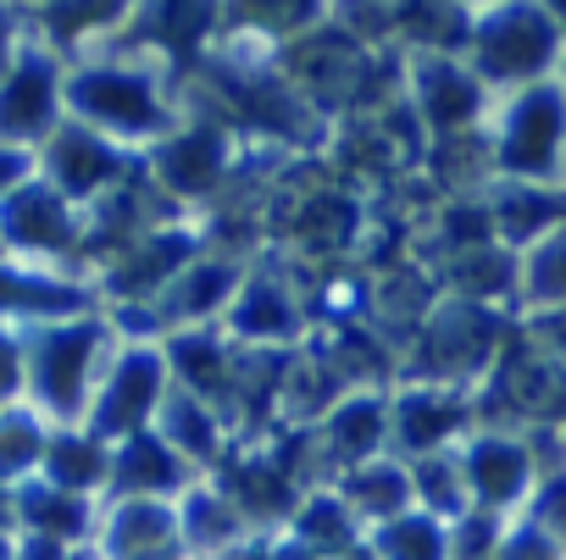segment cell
<instances>
[{
  "mask_svg": "<svg viewBox=\"0 0 566 560\" xmlns=\"http://www.w3.org/2000/svg\"><path fill=\"white\" fill-rule=\"evenodd\" d=\"M84 244H90L84 211L62 200L45 178H23L7 189V261L67 266Z\"/></svg>",
  "mask_w": 566,
  "mask_h": 560,
  "instance_id": "cell-13",
  "label": "cell"
},
{
  "mask_svg": "<svg viewBox=\"0 0 566 560\" xmlns=\"http://www.w3.org/2000/svg\"><path fill=\"white\" fill-rule=\"evenodd\" d=\"M467 62L489 89H533L560 78L566 40L555 7H483L467 29Z\"/></svg>",
  "mask_w": 566,
  "mask_h": 560,
  "instance_id": "cell-4",
  "label": "cell"
},
{
  "mask_svg": "<svg viewBox=\"0 0 566 560\" xmlns=\"http://www.w3.org/2000/svg\"><path fill=\"white\" fill-rule=\"evenodd\" d=\"M411 477H417V505H422V510H433L439 521H450V527H455L461 516H472V510H478V505H472V488H467V477H461L455 450L411 461Z\"/></svg>",
  "mask_w": 566,
  "mask_h": 560,
  "instance_id": "cell-27",
  "label": "cell"
},
{
  "mask_svg": "<svg viewBox=\"0 0 566 560\" xmlns=\"http://www.w3.org/2000/svg\"><path fill=\"white\" fill-rule=\"evenodd\" d=\"M522 317L538 311H566V222L555 233H544L533 250H522V295H516Z\"/></svg>",
  "mask_w": 566,
  "mask_h": 560,
  "instance_id": "cell-25",
  "label": "cell"
},
{
  "mask_svg": "<svg viewBox=\"0 0 566 560\" xmlns=\"http://www.w3.org/2000/svg\"><path fill=\"white\" fill-rule=\"evenodd\" d=\"M389 411H395V455H400V461H422V455L461 450V439L483 427L478 394L444 389V383H411V378H406V383L389 394Z\"/></svg>",
  "mask_w": 566,
  "mask_h": 560,
  "instance_id": "cell-14",
  "label": "cell"
},
{
  "mask_svg": "<svg viewBox=\"0 0 566 560\" xmlns=\"http://www.w3.org/2000/svg\"><path fill=\"white\" fill-rule=\"evenodd\" d=\"M112 461H117V444L95 439L90 427H56L51 450H45V466L40 477L56 483L62 494H78V499H95L112 488Z\"/></svg>",
  "mask_w": 566,
  "mask_h": 560,
  "instance_id": "cell-23",
  "label": "cell"
},
{
  "mask_svg": "<svg viewBox=\"0 0 566 560\" xmlns=\"http://www.w3.org/2000/svg\"><path fill=\"white\" fill-rule=\"evenodd\" d=\"M560 84H566V62H560Z\"/></svg>",
  "mask_w": 566,
  "mask_h": 560,
  "instance_id": "cell-33",
  "label": "cell"
},
{
  "mask_svg": "<svg viewBox=\"0 0 566 560\" xmlns=\"http://www.w3.org/2000/svg\"><path fill=\"white\" fill-rule=\"evenodd\" d=\"M117 350L123 339L106 311L51 328H7V405H34L51 427H84Z\"/></svg>",
  "mask_w": 566,
  "mask_h": 560,
  "instance_id": "cell-1",
  "label": "cell"
},
{
  "mask_svg": "<svg viewBox=\"0 0 566 560\" xmlns=\"http://www.w3.org/2000/svg\"><path fill=\"white\" fill-rule=\"evenodd\" d=\"M334 488L345 494V505L361 516L367 532H378V527L417 510V477H411V461H400V455H378V461L345 472Z\"/></svg>",
  "mask_w": 566,
  "mask_h": 560,
  "instance_id": "cell-22",
  "label": "cell"
},
{
  "mask_svg": "<svg viewBox=\"0 0 566 560\" xmlns=\"http://www.w3.org/2000/svg\"><path fill=\"white\" fill-rule=\"evenodd\" d=\"M489 139H494L500 183L560 189V172H566V84L549 78V84L505 95L494 106Z\"/></svg>",
  "mask_w": 566,
  "mask_h": 560,
  "instance_id": "cell-5",
  "label": "cell"
},
{
  "mask_svg": "<svg viewBox=\"0 0 566 560\" xmlns=\"http://www.w3.org/2000/svg\"><path fill=\"white\" fill-rule=\"evenodd\" d=\"M172 361H167V345H123L95 405H90V433L106 439V444H123L134 433H150L167 394H172Z\"/></svg>",
  "mask_w": 566,
  "mask_h": 560,
  "instance_id": "cell-9",
  "label": "cell"
},
{
  "mask_svg": "<svg viewBox=\"0 0 566 560\" xmlns=\"http://www.w3.org/2000/svg\"><path fill=\"white\" fill-rule=\"evenodd\" d=\"M244 277H250V266H244V261H233V255H222V250H206L189 272H178V277H172L167 295L156 300V311H161L167 334L222 323V317H228V306H233V300H239V289H244Z\"/></svg>",
  "mask_w": 566,
  "mask_h": 560,
  "instance_id": "cell-18",
  "label": "cell"
},
{
  "mask_svg": "<svg viewBox=\"0 0 566 560\" xmlns=\"http://www.w3.org/2000/svg\"><path fill=\"white\" fill-rule=\"evenodd\" d=\"M156 433L200 472V477H217L222 466H228V455H233V444H228V416L211 405V400H200V394H189V389H172L167 394V405H161V416H156Z\"/></svg>",
  "mask_w": 566,
  "mask_h": 560,
  "instance_id": "cell-21",
  "label": "cell"
},
{
  "mask_svg": "<svg viewBox=\"0 0 566 560\" xmlns=\"http://www.w3.org/2000/svg\"><path fill=\"white\" fill-rule=\"evenodd\" d=\"M139 161H145V156L112 145L106 134H95V128H84V123H73V117L40 145V178H45L62 200H73L78 211H95L106 194H117V189L139 172Z\"/></svg>",
  "mask_w": 566,
  "mask_h": 560,
  "instance_id": "cell-11",
  "label": "cell"
},
{
  "mask_svg": "<svg viewBox=\"0 0 566 560\" xmlns=\"http://www.w3.org/2000/svg\"><path fill=\"white\" fill-rule=\"evenodd\" d=\"M494 560H566V549L533 521V516H516L500 538V554Z\"/></svg>",
  "mask_w": 566,
  "mask_h": 560,
  "instance_id": "cell-29",
  "label": "cell"
},
{
  "mask_svg": "<svg viewBox=\"0 0 566 560\" xmlns=\"http://www.w3.org/2000/svg\"><path fill=\"white\" fill-rule=\"evenodd\" d=\"M67 73H73V62L45 34L12 45V56H7V95H0L7 150H40L67 123Z\"/></svg>",
  "mask_w": 566,
  "mask_h": 560,
  "instance_id": "cell-6",
  "label": "cell"
},
{
  "mask_svg": "<svg viewBox=\"0 0 566 560\" xmlns=\"http://www.w3.org/2000/svg\"><path fill=\"white\" fill-rule=\"evenodd\" d=\"M461 461V477L472 488V505L478 510H494V516H522L544 483V461L533 450V433L522 427H478L461 439L455 450Z\"/></svg>",
  "mask_w": 566,
  "mask_h": 560,
  "instance_id": "cell-10",
  "label": "cell"
},
{
  "mask_svg": "<svg viewBox=\"0 0 566 560\" xmlns=\"http://www.w3.org/2000/svg\"><path fill=\"white\" fill-rule=\"evenodd\" d=\"M51 439H56V427L34 405H7V488L40 477Z\"/></svg>",
  "mask_w": 566,
  "mask_h": 560,
  "instance_id": "cell-28",
  "label": "cell"
},
{
  "mask_svg": "<svg viewBox=\"0 0 566 560\" xmlns=\"http://www.w3.org/2000/svg\"><path fill=\"white\" fill-rule=\"evenodd\" d=\"M195 483H206V477L150 427V433H134L117 444L106 505H117V499H184Z\"/></svg>",
  "mask_w": 566,
  "mask_h": 560,
  "instance_id": "cell-20",
  "label": "cell"
},
{
  "mask_svg": "<svg viewBox=\"0 0 566 560\" xmlns=\"http://www.w3.org/2000/svg\"><path fill=\"white\" fill-rule=\"evenodd\" d=\"M95 549L106 560H189L178 499H117V505H106Z\"/></svg>",
  "mask_w": 566,
  "mask_h": 560,
  "instance_id": "cell-17",
  "label": "cell"
},
{
  "mask_svg": "<svg viewBox=\"0 0 566 560\" xmlns=\"http://www.w3.org/2000/svg\"><path fill=\"white\" fill-rule=\"evenodd\" d=\"M283 538L306 543L317 560H339V554H350V549H361V543H367V527H361V516L345 505V494L328 483V488H312V494H306V505H301L295 527L283 532Z\"/></svg>",
  "mask_w": 566,
  "mask_h": 560,
  "instance_id": "cell-24",
  "label": "cell"
},
{
  "mask_svg": "<svg viewBox=\"0 0 566 560\" xmlns=\"http://www.w3.org/2000/svg\"><path fill=\"white\" fill-rule=\"evenodd\" d=\"M339 560H378V549H373V543H361V549H350V554H339Z\"/></svg>",
  "mask_w": 566,
  "mask_h": 560,
  "instance_id": "cell-32",
  "label": "cell"
},
{
  "mask_svg": "<svg viewBox=\"0 0 566 560\" xmlns=\"http://www.w3.org/2000/svg\"><path fill=\"white\" fill-rule=\"evenodd\" d=\"M400 95L417 112V128L439 139H461L478 134V123L489 117V84L472 73L467 56H444V51H406L400 56Z\"/></svg>",
  "mask_w": 566,
  "mask_h": 560,
  "instance_id": "cell-7",
  "label": "cell"
},
{
  "mask_svg": "<svg viewBox=\"0 0 566 560\" xmlns=\"http://www.w3.org/2000/svg\"><path fill=\"white\" fill-rule=\"evenodd\" d=\"M67 117L106 134L112 145L145 156L156 150L172 128H178V112L161 89V73L134 62V56H117V51H90V56H73V73H67Z\"/></svg>",
  "mask_w": 566,
  "mask_h": 560,
  "instance_id": "cell-2",
  "label": "cell"
},
{
  "mask_svg": "<svg viewBox=\"0 0 566 560\" xmlns=\"http://www.w3.org/2000/svg\"><path fill=\"white\" fill-rule=\"evenodd\" d=\"M101 516L106 510H95V499L62 494L45 477H29V483L7 488V532H23V538H51V543L78 549V543H95Z\"/></svg>",
  "mask_w": 566,
  "mask_h": 560,
  "instance_id": "cell-19",
  "label": "cell"
},
{
  "mask_svg": "<svg viewBox=\"0 0 566 560\" xmlns=\"http://www.w3.org/2000/svg\"><path fill=\"white\" fill-rule=\"evenodd\" d=\"M239 167V139L222 123H178L156 150H145V178L167 205H206Z\"/></svg>",
  "mask_w": 566,
  "mask_h": 560,
  "instance_id": "cell-8",
  "label": "cell"
},
{
  "mask_svg": "<svg viewBox=\"0 0 566 560\" xmlns=\"http://www.w3.org/2000/svg\"><path fill=\"white\" fill-rule=\"evenodd\" d=\"M367 543L378 549V560H450V521L417 505L411 516L367 532Z\"/></svg>",
  "mask_w": 566,
  "mask_h": 560,
  "instance_id": "cell-26",
  "label": "cell"
},
{
  "mask_svg": "<svg viewBox=\"0 0 566 560\" xmlns=\"http://www.w3.org/2000/svg\"><path fill=\"white\" fill-rule=\"evenodd\" d=\"M312 328V306H306V284L290 266H250L239 300L222 317V334L239 350H283L290 356Z\"/></svg>",
  "mask_w": 566,
  "mask_h": 560,
  "instance_id": "cell-12",
  "label": "cell"
},
{
  "mask_svg": "<svg viewBox=\"0 0 566 560\" xmlns=\"http://www.w3.org/2000/svg\"><path fill=\"white\" fill-rule=\"evenodd\" d=\"M317 444H323V461H328V477L339 483L345 472L378 461V455H395V411H389V394L384 389H350L323 422H317Z\"/></svg>",
  "mask_w": 566,
  "mask_h": 560,
  "instance_id": "cell-16",
  "label": "cell"
},
{
  "mask_svg": "<svg viewBox=\"0 0 566 560\" xmlns=\"http://www.w3.org/2000/svg\"><path fill=\"white\" fill-rule=\"evenodd\" d=\"M522 334H527L544 356L566 361V311H538V317H527V323H522Z\"/></svg>",
  "mask_w": 566,
  "mask_h": 560,
  "instance_id": "cell-31",
  "label": "cell"
},
{
  "mask_svg": "<svg viewBox=\"0 0 566 560\" xmlns=\"http://www.w3.org/2000/svg\"><path fill=\"white\" fill-rule=\"evenodd\" d=\"M516 334L522 328H511L500 306H478V300L444 295L433 306V317L422 323V334L411 339V361H417L411 383H444V389L478 394L500 372V361H505Z\"/></svg>",
  "mask_w": 566,
  "mask_h": 560,
  "instance_id": "cell-3",
  "label": "cell"
},
{
  "mask_svg": "<svg viewBox=\"0 0 566 560\" xmlns=\"http://www.w3.org/2000/svg\"><path fill=\"white\" fill-rule=\"evenodd\" d=\"M101 284L73 277L67 266H23L7 261V328H51V323H78L101 317Z\"/></svg>",
  "mask_w": 566,
  "mask_h": 560,
  "instance_id": "cell-15",
  "label": "cell"
},
{
  "mask_svg": "<svg viewBox=\"0 0 566 560\" xmlns=\"http://www.w3.org/2000/svg\"><path fill=\"white\" fill-rule=\"evenodd\" d=\"M522 516H533V521L566 549V466H549V472H544V483H538V494H533V505H527Z\"/></svg>",
  "mask_w": 566,
  "mask_h": 560,
  "instance_id": "cell-30",
  "label": "cell"
}]
</instances>
